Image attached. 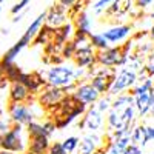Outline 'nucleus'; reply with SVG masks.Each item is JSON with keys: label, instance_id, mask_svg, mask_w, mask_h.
Returning <instances> with one entry per match:
<instances>
[{"label": "nucleus", "instance_id": "27", "mask_svg": "<svg viewBox=\"0 0 154 154\" xmlns=\"http://www.w3.org/2000/svg\"><path fill=\"white\" fill-rule=\"evenodd\" d=\"M45 17H46V11H43V12H40L31 23H29V26L26 28V31H25V34H28L29 37H31V40L34 38V35L37 34V31L42 28V25L45 23Z\"/></svg>", "mask_w": 154, "mask_h": 154}, {"label": "nucleus", "instance_id": "26", "mask_svg": "<svg viewBox=\"0 0 154 154\" xmlns=\"http://www.w3.org/2000/svg\"><path fill=\"white\" fill-rule=\"evenodd\" d=\"M25 128H26V134H28V137H37V136L51 137V136H49V133L45 130L43 123H40V122H35V120H32L31 123H28Z\"/></svg>", "mask_w": 154, "mask_h": 154}, {"label": "nucleus", "instance_id": "17", "mask_svg": "<svg viewBox=\"0 0 154 154\" xmlns=\"http://www.w3.org/2000/svg\"><path fill=\"white\" fill-rule=\"evenodd\" d=\"M133 8V0H114V2L105 9V14L108 19H117L125 16Z\"/></svg>", "mask_w": 154, "mask_h": 154}, {"label": "nucleus", "instance_id": "29", "mask_svg": "<svg viewBox=\"0 0 154 154\" xmlns=\"http://www.w3.org/2000/svg\"><path fill=\"white\" fill-rule=\"evenodd\" d=\"M79 140L80 139L77 136H69L60 143H62V148L65 149L68 154H74V151H77V146H79Z\"/></svg>", "mask_w": 154, "mask_h": 154}, {"label": "nucleus", "instance_id": "24", "mask_svg": "<svg viewBox=\"0 0 154 154\" xmlns=\"http://www.w3.org/2000/svg\"><path fill=\"white\" fill-rule=\"evenodd\" d=\"M106 128L108 131H116V130H126L123 128V123H122V119H120V114L114 109H109L108 111V116H106Z\"/></svg>", "mask_w": 154, "mask_h": 154}, {"label": "nucleus", "instance_id": "28", "mask_svg": "<svg viewBox=\"0 0 154 154\" xmlns=\"http://www.w3.org/2000/svg\"><path fill=\"white\" fill-rule=\"evenodd\" d=\"M88 38H89V43H91V46H93L96 51L105 49V48L109 46V43L106 42V38L103 37V34H102V32H100V34H89Z\"/></svg>", "mask_w": 154, "mask_h": 154}, {"label": "nucleus", "instance_id": "10", "mask_svg": "<svg viewBox=\"0 0 154 154\" xmlns=\"http://www.w3.org/2000/svg\"><path fill=\"white\" fill-rule=\"evenodd\" d=\"M17 82L22 83L23 86H26L31 94H38V91L46 85L45 77L40 72H23L22 71Z\"/></svg>", "mask_w": 154, "mask_h": 154}, {"label": "nucleus", "instance_id": "22", "mask_svg": "<svg viewBox=\"0 0 154 154\" xmlns=\"http://www.w3.org/2000/svg\"><path fill=\"white\" fill-rule=\"evenodd\" d=\"M130 105H133V96L130 93H120L117 96H114V99L111 100V108L109 109L120 112Z\"/></svg>", "mask_w": 154, "mask_h": 154}, {"label": "nucleus", "instance_id": "32", "mask_svg": "<svg viewBox=\"0 0 154 154\" xmlns=\"http://www.w3.org/2000/svg\"><path fill=\"white\" fill-rule=\"evenodd\" d=\"M114 2V0H97V2L94 3L93 9L96 14H102V12H105V9Z\"/></svg>", "mask_w": 154, "mask_h": 154}, {"label": "nucleus", "instance_id": "36", "mask_svg": "<svg viewBox=\"0 0 154 154\" xmlns=\"http://www.w3.org/2000/svg\"><path fill=\"white\" fill-rule=\"evenodd\" d=\"M123 154H142V148H140L139 145L130 143V145L123 149Z\"/></svg>", "mask_w": 154, "mask_h": 154}, {"label": "nucleus", "instance_id": "43", "mask_svg": "<svg viewBox=\"0 0 154 154\" xmlns=\"http://www.w3.org/2000/svg\"><path fill=\"white\" fill-rule=\"evenodd\" d=\"M149 35H151V38H154V25H152V28H151V31H149Z\"/></svg>", "mask_w": 154, "mask_h": 154}, {"label": "nucleus", "instance_id": "46", "mask_svg": "<svg viewBox=\"0 0 154 154\" xmlns=\"http://www.w3.org/2000/svg\"><path fill=\"white\" fill-rule=\"evenodd\" d=\"M3 2H5V0H0V3H3Z\"/></svg>", "mask_w": 154, "mask_h": 154}, {"label": "nucleus", "instance_id": "35", "mask_svg": "<svg viewBox=\"0 0 154 154\" xmlns=\"http://www.w3.org/2000/svg\"><path fill=\"white\" fill-rule=\"evenodd\" d=\"M46 154H68V152L62 148V143L60 142H54V143L49 145V149H48Z\"/></svg>", "mask_w": 154, "mask_h": 154}, {"label": "nucleus", "instance_id": "39", "mask_svg": "<svg viewBox=\"0 0 154 154\" xmlns=\"http://www.w3.org/2000/svg\"><path fill=\"white\" fill-rule=\"evenodd\" d=\"M75 2H77V0H59V5H60V6H63V8H65V9L68 11V9H69Z\"/></svg>", "mask_w": 154, "mask_h": 154}, {"label": "nucleus", "instance_id": "19", "mask_svg": "<svg viewBox=\"0 0 154 154\" xmlns=\"http://www.w3.org/2000/svg\"><path fill=\"white\" fill-rule=\"evenodd\" d=\"M148 142H149L148 126H145V125H133V128H131V143L143 148Z\"/></svg>", "mask_w": 154, "mask_h": 154}, {"label": "nucleus", "instance_id": "2", "mask_svg": "<svg viewBox=\"0 0 154 154\" xmlns=\"http://www.w3.org/2000/svg\"><path fill=\"white\" fill-rule=\"evenodd\" d=\"M131 45H133V42H126L125 45L108 46L105 49L96 51V63L102 65V66H108V68L123 66L128 62V57H130Z\"/></svg>", "mask_w": 154, "mask_h": 154}, {"label": "nucleus", "instance_id": "23", "mask_svg": "<svg viewBox=\"0 0 154 154\" xmlns=\"http://www.w3.org/2000/svg\"><path fill=\"white\" fill-rule=\"evenodd\" d=\"M53 35H54V28L48 26V25H42V28L37 31V34L34 35V38L31 40L32 45H46L48 42L53 40Z\"/></svg>", "mask_w": 154, "mask_h": 154}, {"label": "nucleus", "instance_id": "4", "mask_svg": "<svg viewBox=\"0 0 154 154\" xmlns=\"http://www.w3.org/2000/svg\"><path fill=\"white\" fill-rule=\"evenodd\" d=\"M137 72H139L137 69H134L133 66L128 65V63H125V65L120 68V71L114 75V80L111 83V88H109L108 94L111 97H114V96H117L123 91L131 89L137 82Z\"/></svg>", "mask_w": 154, "mask_h": 154}, {"label": "nucleus", "instance_id": "6", "mask_svg": "<svg viewBox=\"0 0 154 154\" xmlns=\"http://www.w3.org/2000/svg\"><path fill=\"white\" fill-rule=\"evenodd\" d=\"M105 125L103 112H100L94 105L88 106L83 112V117L79 122V130H86L89 133H99Z\"/></svg>", "mask_w": 154, "mask_h": 154}, {"label": "nucleus", "instance_id": "18", "mask_svg": "<svg viewBox=\"0 0 154 154\" xmlns=\"http://www.w3.org/2000/svg\"><path fill=\"white\" fill-rule=\"evenodd\" d=\"M49 137L45 136H37V137H28V145L26 152L29 154H46L49 149Z\"/></svg>", "mask_w": 154, "mask_h": 154}, {"label": "nucleus", "instance_id": "14", "mask_svg": "<svg viewBox=\"0 0 154 154\" xmlns=\"http://www.w3.org/2000/svg\"><path fill=\"white\" fill-rule=\"evenodd\" d=\"M34 99V94L28 91L26 86H23L19 82L9 83V102H17V103H29Z\"/></svg>", "mask_w": 154, "mask_h": 154}, {"label": "nucleus", "instance_id": "15", "mask_svg": "<svg viewBox=\"0 0 154 154\" xmlns=\"http://www.w3.org/2000/svg\"><path fill=\"white\" fill-rule=\"evenodd\" d=\"M66 9L63 8V6H60L59 3L57 5H54L53 8H51L49 11H46V17H45V25H48V26H51V28H59V26H62L63 23L66 22Z\"/></svg>", "mask_w": 154, "mask_h": 154}, {"label": "nucleus", "instance_id": "20", "mask_svg": "<svg viewBox=\"0 0 154 154\" xmlns=\"http://www.w3.org/2000/svg\"><path fill=\"white\" fill-rule=\"evenodd\" d=\"M114 75H91L89 77V83H91L100 93V96L102 94H108L109 88H111V83L114 80Z\"/></svg>", "mask_w": 154, "mask_h": 154}, {"label": "nucleus", "instance_id": "45", "mask_svg": "<svg viewBox=\"0 0 154 154\" xmlns=\"http://www.w3.org/2000/svg\"><path fill=\"white\" fill-rule=\"evenodd\" d=\"M22 154H29V152H26V151H25V152H22Z\"/></svg>", "mask_w": 154, "mask_h": 154}, {"label": "nucleus", "instance_id": "37", "mask_svg": "<svg viewBox=\"0 0 154 154\" xmlns=\"http://www.w3.org/2000/svg\"><path fill=\"white\" fill-rule=\"evenodd\" d=\"M11 120L9 122H6L3 117H2V116H0V134H2V133H6L8 130H9V126H11Z\"/></svg>", "mask_w": 154, "mask_h": 154}, {"label": "nucleus", "instance_id": "3", "mask_svg": "<svg viewBox=\"0 0 154 154\" xmlns=\"http://www.w3.org/2000/svg\"><path fill=\"white\" fill-rule=\"evenodd\" d=\"M45 80H46V85L62 88V89L77 83L75 75H74V68L65 66V65H53L45 72Z\"/></svg>", "mask_w": 154, "mask_h": 154}, {"label": "nucleus", "instance_id": "12", "mask_svg": "<svg viewBox=\"0 0 154 154\" xmlns=\"http://www.w3.org/2000/svg\"><path fill=\"white\" fill-rule=\"evenodd\" d=\"M133 32V26L131 25H114V26L108 28L106 31H103V37L106 38L108 43H114L117 45L123 40H126L128 37Z\"/></svg>", "mask_w": 154, "mask_h": 154}, {"label": "nucleus", "instance_id": "21", "mask_svg": "<svg viewBox=\"0 0 154 154\" xmlns=\"http://www.w3.org/2000/svg\"><path fill=\"white\" fill-rule=\"evenodd\" d=\"M74 29L75 31H80V32H85V34H91V20H89V16L88 12L83 9L80 11L79 14H75L74 17Z\"/></svg>", "mask_w": 154, "mask_h": 154}, {"label": "nucleus", "instance_id": "31", "mask_svg": "<svg viewBox=\"0 0 154 154\" xmlns=\"http://www.w3.org/2000/svg\"><path fill=\"white\" fill-rule=\"evenodd\" d=\"M74 53H75V45L72 42V38H69V40H66L63 43V46L60 49V56L63 57V60H71Z\"/></svg>", "mask_w": 154, "mask_h": 154}, {"label": "nucleus", "instance_id": "34", "mask_svg": "<svg viewBox=\"0 0 154 154\" xmlns=\"http://www.w3.org/2000/svg\"><path fill=\"white\" fill-rule=\"evenodd\" d=\"M29 5V0H20L19 3H16L14 6L11 8V14L12 16H16V14H19V12H22L25 8H26Z\"/></svg>", "mask_w": 154, "mask_h": 154}, {"label": "nucleus", "instance_id": "25", "mask_svg": "<svg viewBox=\"0 0 154 154\" xmlns=\"http://www.w3.org/2000/svg\"><path fill=\"white\" fill-rule=\"evenodd\" d=\"M3 69V74H5V79L8 80V83H14V82H17V79H19V75H20V72H22V69L16 65L14 62H11V63H8V65H5V66H0Z\"/></svg>", "mask_w": 154, "mask_h": 154}, {"label": "nucleus", "instance_id": "9", "mask_svg": "<svg viewBox=\"0 0 154 154\" xmlns=\"http://www.w3.org/2000/svg\"><path fill=\"white\" fill-rule=\"evenodd\" d=\"M71 94H72L77 100H79L80 103H85L86 106L94 105L96 102H97V99L100 97V93H99L89 82H82V83L77 82L74 91H72Z\"/></svg>", "mask_w": 154, "mask_h": 154}, {"label": "nucleus", "instance_id": "7", "mask_svg": "<svg viewBox=\"0 0 154 154\" xmlns=\"http://www.w3.org/2000/svg\"><path fill=\"white\" fill-rule=\"evenodd\" d=\"M65 91L62 88H56V86H51V85H45L40 91H38V96H37V100L40 103L42 108L51 111L59 102L65 97Z\"/></svg>", "mask_w": 154, "mask_h": 154}, {"label": "nucleus", "instance_id": "40", "mask_svg": "<svg viewBox=\"0 0 154 154\" xmlns=\"http://www.w3.org/2000/svg\"><path fill=\"white\" fill-rule=\"evenodd\" d=\"M8 86V80L5 79V74H3V69L0 68V89H5Z\"/></svg>", "mask_w": 154, "mask_h": 154}, {"label": "nucleus", "instance_id": "11", "mask_svg": "<svg viewBox=\"0 0 154 154\" xmlns=\"http://www.w3.org/2000/svg\"><path fill=\"white\" fill-rule=\"evenodd\" d=\"M72 60L77 65V68H86V69L91 68L93 65H96V49L91 45L75 48Z\"/></svg>", "mask_w": 154, "mask_h": 154}, {"label": "nucleus", "instance_id": "41", "mask_svg": "<svg viewBox=\"0 0 154 154\" xmlns=\"http://www.w3.org/2000/svg\"><path fill=\"white\" fill-rule=\"evenodd\" d=\"M148 134H149V140H154V126H148Z\"/></svg>", "mask_w": 154, "mask_h": 154}, {"label": "nucleus", "instance_id": "47", "mask_svg": "<svg viewBox=\"0 0 154 154\" xmlns=\"http://www.w3.org/2000/svg\"><path fill=\"white\" fill-rule=\"evenodd\" d=\"M0 12H2V8H0Z\"/></svg>", "mask_w": 154, "mask_h": 154}, {"label": "nucleus", "instance_id": "5", "mask_svg": "<svg viewBox=\"0 0 154 154\" xmlns=\"http://www.w3.org/2000/svg\"><path fill=\"white\" fill-rule=\"evenodd\" d=\"M8 114L12 123H20L23 126H26L28 123H31L38 117V114L34 111V105L17 103V102H9L8 103Z\"/></svg>", "mask_w": 154, "mask_h": 154}, {"label": "nucleus", "instance_id": "38", "mask_svg": "<svg viewBox=\"0 0 154 154\" xmlns=\"http://www.w3.org/2000/svg\"><path fill=\"white\" fill-rule=\"evenodd\" d=\"M134 2H136V6L137 8L143 9V8H148L152 3V0H134Z\"/></svg>", "mask_w": 154, "mask_h": 154}, {"label": "nucleus", "instance_id": "30", "mask_svg": "<svg viewBox=\"0 0 154 154\" xmlns=\"http://www.w3.org/2000/svg\"><path fill=\"white\" fill-rule=\"evenodd\" d=\"M111 100H112V97L109 96V94H102L99 99H97V102L94 103V106L100 111V112H108L109 111V108H111Z\"/></svg>", "mask_w": 154, "mask_h": 154}, {"label": "nucleus", "instance_id": "16", "mask_svg": "<svg viewBox=\"0 0 154 154\" xmlns=\"http://www.w3.org/2000/svg\"><path fill=\"white\" fill-rule=\"evenodd\" d=\"M151 89L133 96V103H134V108H136V112L139 117H145L151 111Z\"/></svg>", "mask_w": 154, "mask_h": 154}, {"label": "nucleus", "instance_id": "44", "mask_svg": "<svg viewBox=\"0 0 154 154\" xmlns=\"http://www.w3.org/2000/svg\"><path fill=\"white\" fill-rule=\"evenodd\" d=\"M3 114V108H2V105H0V116Z\"/></svg>", "mask_w": 154, "mask_h": 154}, {"label": "nucleus", "instance_id": "13", "mask_svg": "<svg viewBox=\"0 0 154 154\" xmlns=\"http://www.w3.org/2000/svg\"><path fill=\"white\" fill-rule=\"evenodd\" d=\"M29 43H31V37H29L28 34H23V35L19 38V40L3 54V57L0 59V66H5V65H8V63L14 62L16 57L23 51V48H26Z\"/></svg>", "mask_w": 154, "mask_h": 154}, {"label": "nucleus", "instance_id": "33", "mask_svg": "<svg viewBox=\"0 0 154 154\" xmlns=\"http://www.w3.org/2000/svg\"><path fill=\"white\" fill-rule=\"evenodd\" d=\"M143 69L148 77H154V53H151L146 59V63L143 65Z\"/></svg>", "mask_w": 154, "mask_h": 154}, {"label": "nucleus", "instance_id": "1", "mask_svg": "<svg viewBox=\"0 0 154 154\" xmlns=\"http://www.w3.org/2000/svg\"><path fill=\"white\" fill-rule=\"evenodd\" d=\"M26 145H28L26 128L20 123H11L9 130L0 134V149L22 154L26 151Z\"/></svg>", "mask_w": 154, "mask_h": 154}, {"label": "nucleus", "instance_id": "8", "mask_svg": "<svg viewBox=\"0 0 154 154\" xmlns=\"http://www.w3.org/2000/svg\"><path fill=\"white\" fill-rule=\"evenodd\" d=\"M105 146V137L99 133H88L79 140L77 154H96Z\"/></svg>", "mask_w": 154, "mask_h": 154}, {"label": "nucleus", "instance_id": "42", "mask_svg": "<svg viewBox=\"0 0 154 154\" xmlns=\"http://www.w3.org/2000/svg\"><path fill=\"white\" fill-rule=\"evenodd\" d=\"M0 154H16V152H11V151H5V149H0Z\"/></svg>", "mask_w": 154, "mask_h": 154}]
</instances>
